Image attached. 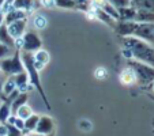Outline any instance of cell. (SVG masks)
Here are the masks:
<instances>
[{
	"instance_id": "cell-11",
	"label": "cell",
	"mask_w": 154,
	"mask_h": 136,
	"mask_svg": "<svg viewBox=\"0 0 154 136\" xmlns=\"http://www.w3.org/2000/svg\"><path fill=\"white\" fill-rule=\"evenodd\" d=\"M0 42L4 44V45H8V47L15 48V40L8 34V32H7V26H6L4 22L0 25Z\"/></svg>"
},
{
	"instance_id": "cell-8",
	"label": "cell",
	"mask_w": 154,
	"mask_h": 136,
	"mask_svg": "<svg viewBox=\"0 0 154 136\" xmlns=\"http://www.w3.org/2000/svg\"><path fill=\"white\" fill-rule=\"evenodd\" d=\"M48 61H49V55H48L45 50L38 49L37 52L34 53V56H33V65H34V68L37 71L41 70Z\"/></svg>"
},
{
	"instance_id": "cell-20",
	"label": "cell",
	"mask_w": 154,
	"mask_h": 136,
	"mask_svg": "<svg viewBox=\"0 0 154 136\" xmlns=\"http://www.w3.org/2000/svg\"><path fill=\"white\" fill-rule=\"evenodd\" d=\"M38 114H34L33 113L30 117H27L26 120H25V129H27V131H34V128H35V125H37V122H38Z\"/></svg>"
},
{
	"instance_id": "cell-30",
	"label": "cell",
	"mask_w": 154,
	"mask_h": 136,
	"mask_svg": "<svg viewBox=\"0 0 154 136\" xmlns=\"http://www.w3.org/2000/svg\"><path fill=\"white\" fill-rule=\"evenodd\" d=\"M27 136H48V135H42V133H37V132H34V133H29Z\"/></svg>"
},
{
	"instance_id": "cell-19",
	"label": "cell",
	"mask_w": 154,
	"mask_h": 136,
	"mask_svg": "<svg viewBox=\"0 0 154 136\" xmlns=\"http://www.w3.org/2000/svg\"><path fill=\"white\" fill-rule=\"evenodd\" d=\"M15 52H17L15 48L8 47V45H4V44L0 42V60H2V59L10 57V56H12Z\"/></svg>"
},
{
	"instance_id": "cell-3",
	"label": "cell",
	"mask_w": 154,
	"mask_h": 136,
	"mask_svg": "<svg viewBox=\"0 0 154 136\" xmlns=\"http://www.w3.org/2000/svg\"><path fill=\"white\" fill-rule=\"evenodd\" d=\"M131 67H132V71L137 76V80L142 82V83H149L154 79V68L149 67V64L131 61Z\"/></svg>"
},
{
	"instance_id": "cell-26",
	"label": "cell",
	"mask_w": 154,
	"mask_h": 136,
	"mask_svg": "<svg viewBox=\"0 0 154 136\" xmlns=\"http://www.w3.org/2000/svg\"><path fill=\"white\" fill-rule=\"evenodd\" d=\"M94 75H96L97 79H104L105 76H106V70H105V68H97Z\"/></svg>"
},
{
	"instance_id": "cell-34",
	"label": "cell",
	"mask_w": 154,
	"mask_h": 136,
	"mask_svg": "<svg viewBox=\"0 0 154 136\" xmlns=\"http://www.w3.org/2000/svg\"><path fill=\"white\" fill-rule=\"evenodd\" d=\"M0 74H2V71H0Z\"/></svg>"
},
{
	"instance_id": "cell-21",
	"label": "cell",
	"mask_w": 154,
	"mask_h": 136,
	"mask_svg": "<svg viewBox=\"0 0 154 136\" xmlns=\"http://www.w3.org/2000/svg\"><path fill=\"white\" fill-rule=\"evenodd\" d=\"M33 25H34L35 29H45V26H47V19H45L44 15H37V17L34 18V20H33Z\"/></svg>"
},
{
	"instance_id": "cell-5",
	"label": "cell",
	"mask_w": 154,
	"mask_h": 136,
	"mask_svg": "<svg viewBox=\"0 0 154 136\" xmlns=\"http://www.w3.org/2000/svg\"><path fill=\"white\" fill-rule=\"evenodd\" d=\"M132 35L145 38L147 41H154V23H150V22L135 23L134 30H132Z\"/></svg>"
},
{
	"instance_id": "cell-23",
	"label": "cell",
	"mask_w": 154,
	"mask_h": 136,
	"mask_svg": "<svg viewBox=\"0 0 154 136\" xmlns=\"http://www.w3.org/2000/svg\"><path fill=\"white\" fill-rule=\"evenodd\" d=\"M6 128H7L6 136H22V131L15 128L12 124H7L6 122Z\"/></svg>"
},
{
	"instance_id": "cell-32",
	"label": "cell",
	"mask_w": 154,
	"mask_h": 136,
	"mask_svg": "<svg viewBox=\"0 0 154 136\" xmlns=\"http://www.w3.org/2000/svg\"><path fill=\"white\" fill-rule=\"evenodd\" d=\"M2 89H3V82L0 80V97H3V93H2Z\"/></svg>"
},
{
	"instance_id": "cell-18",
	"label": "cell",
	"mask_w": 154,
	"mask_h": 136,
	"mask_svg": "<svg viewBox=\"0 0 154 136\" xmlns=\"http://www.w3.org/2000/svg\"><path fill=\"white\" fill-rule=\"evenodd\" d=\"M33 7V0H14L12 2V7L11 8H17V10H22V11H29Z\"/></svg>"
},
{
	"instance_id": "cell-33",
	"label": "cell",
	"mask_w": 154,
	"mask_h": 136,
	"mask_svg": "<svg viewBox=\"0 0 154 136\" xmlns=\"http://www.w3.org/2000/svg\"><path fill=\"white\" fill-rule=\"evenodd\" d=\"M3 2L4 0H0V7H2V4H3Z\"/></svg>"
},
{
	"instance_id": "cell-22",
	"label": "cell",
	"mask_w": 154,
	"mask_h": 136,
	"mask_svg": "<svg viewBox=\"0 0 154 136\" xmlns=\"http://www.w3.org/2000/svg\"><path fill=\"white\" fill-rule=\"evenodd\" d=\"M55 4L61 8H75L76 7L74 0H55Z\"/></svg>"
},
{
	"instance_id": "cell-9",
	"label": "cell",
	"mask_w": 154,
	"mask_h": 136,
	"mask_svg": "<svg viewBox=\"0 0 154 136\" xmlns=\"http://www.w3.org/2000/svg\"><path fill=\"white\" fill-rule=\"evenodd\" d=\"M26 11H22V10H17V8H10L8 11L4 14V23L8 25L14 20L18 19H25L26 18Z\"/></svg>"
},
{
	"instance_id": "cell-6",
	"label": "cell",
	"mask_w": 154,
	"mask_h": 136,
	"mask_svg": "<svg viewBox=\"0 0 154 136\" xmlns=\"http://www.w3.org/2000/svg\"><path fill=\"white\" fill-rule=\"evenodd\" d=\"M6 26H7V32H8V34L11 35L14 40L20 38L22 35H23L25 29H26V18H25V19L14 20V22H11V23L6 25Z\"/></svg>"
},
{
	"instance_id": "cell-25",
	"label": "cell",
	"mask_w": 154,
	"mask_h": 136,
	"mask_svg": "<svg viewBox=\"0 0 154 136\" xmlns=\"http://www.w3.org/2000/svg\"><path fill=\"white\" fill-rule=\"evenodd\" d=\"M79 128H81L82 131H86V132H89V131H91L93 125H91L90 121H87V120H82V121H79Z\"/></svg>"
},
{
	"instance_id": "cell-31",
	"label": "cell",
	"mask_w": 154,
	"mask_h": 136,
	"mask_svg": "<svg viewBox=\"0 0 154 136\" xmlns=\"http://www.w3.org/2000/svg\"><path fill=\"white\" fill-rule=\"evenodd\" d=\"M3 22H4V14H3L2 11H0V25L3 23Z\"/></svg>"
},
{
	"instance_id": "cell-4",
	"label": "cell",
	"mask_w": 154,
	"mask_h": 136,
	"mask_svg": "<svg viewBox=\"0 0 154 136\" xmlns=\"http://www.w3.org/2000/svg\"><path fill=\"white\" fill-rule=\"evenodd\" d=\"M22 40V48L25 52H34L41 48V40L34 32H27L23 33V35L20 37Z\"/></svg>"
},
{
	"instance_id": "cell-16",
	"label": "cell",
	"mask_w": 154,
	"mask_h": 136,
	"mask_svg": "<svg viewBox=\"0 0 154 136\" xmlns=\"http://www.w3.org/2000/svg\"><path fill=\"white\" fill-rule=\"evenodd\" d=\"M32 114H33V110L27 104L20 105V106L17 109V112H15V116L19 117V119H22V120H26L27 117H30Z\"/></svg>"
},
{
	"instance_id": "cell-1",
	"label": "cell",
	"mask_w": 154,
	"mask_h": 136,
	"mask_svg": "<svg viewBox=\"0 0 154 136\" xmlns=\"http://www.w3.org/2000/svg\"><path fill=\"white\" fill-rule=\"evenodd\" d=\"M124 53H128V56H134L142 63L154 67V49L147 42L135 38L134 35H127L124 38Z\"/></svg>"
},
{
	"instance_id": "cell-27",
	"label": "cell",
	"mask_w": 154,
	"mask_h": 136,
	"mask_svg": "<svg viewBox=\"0 0 154 136\" xmlns=\"http://www.w3.org/2000/svg\"><path fill=\"white\" fill-rule=\"evenodd\" d=\"M41 3L44 4L45 7H55V0H41Z\"/></svg>"
},
{
	"instance_id": "cell-7",
	"label": "cell",
	"mask_w": 154,
	"mask_h": 136,
	"mask_svg": "<svg viewBox=\"0 0 154 136\" xmlns=\"http://www.w3.org/2000/svg\"><path fill=\"white\" fill-rule=\"evenodd\" d=\"M53 129V121L49 117H40L38 119V122L34 128V132L37 133H42V135H49Z\"/></svg>"
},
{
	"instance_id": "cell-28",
	"label": "cell",
	"mask_w": 154,
	"mask_h": 136,
	"mask_svg": "<svg viewBox=\"0 0 154 136\" xmlns=\"http://www.w3.org/2000/svg\"><path fill=\"white\" fill-rule=\"evenodd\" d=\"M7 133V128H6V124L0 122V136H6Z\"/></svg>"
},
{
	"instance_id": "cell-29",
	"label": "cell",
	"mask_w": 154,
	"mask_h": 136,
	"mask_svg": "<svg viewBox=\"0 0 154 136\" xmlns=\"http://www.w3.org/2000/svg\"><path fill=\"white\" fill-rule=\"evenodd\" d=\"M74 2H75V4H76V6H82V4H83V6H85V4L87 3V0H74Z\"/></svg>"
},
{
	"instance_id": "cell-12",
	"label": "cell",
	"mask_w": 154,
	"mask_h": 136,
	"mask_svg": "<svg viewBox=\"0 0 154 136\" xmlns=\"http://www.w3.org/2000/svg\"><path fill=\"white\" fill-rule=\"evenodd\" d=\"M27 101V94L26 93H19L17 97H15L14 99H12L11 102H10V105H11V113L12 114H15V112H17V109L20 106V105L26 104Z\"/></svg>"
},
{
	"instance_id": "cell-17",
	"label": "cell",
	"mask_w": 154,
	"mask_h": 136,
	"mask_svg": "<svg viewBox=\"0 0 154 136\" xmlns=\"http://www.w3.org/2000/svg\"><path fill=\"white\" fill-rule=\"evenodd\" d=\"M17 90V84H15V80H14V76H10L6 82L3 83V89H2V93H3L4 97H8L10 94Z\"/></svg>"
},
{
	"instance_id": "cell-15",
	"label": "cell",
	"mask_w": 154,
	"mask_h": 136,
	"mask_svg": "<svg viewBox=\"0 0 154 136\" xmlns=\"http://www.w3.org/2000/svg\"><path fill=\"white\" fill-rule=\"evenodd\" d=\"M120 80H122L123 84H132V83H135V82H137V76H135L132 68H127V70L123 71L122 75H120Z\"/></svg>"
},
{
	"instance_id": "cell-24",
	"label": "cell",
	"mask_w": 154,
	"mask_h": 136,
	"mask_svg": "<svg viewBox=\"0 0 154 136\" xmlns=\"http://www.w3.org/2000/svg\"><path fill=\"white\" fill-rule=\"evenodd\" d=\"M115 8H123V7L131 6V0H108Z\"/></svg>"
},
{
	"instance_id": "cell-2",
	"label": "cell",
	"mask_w": 154,
	"mask_h": 136,
	"mask_svg": "<svg viewBox=\"0 0 154 136\" xmlns=\"http://www.w3.org/2000/svg\"><path fill=\"white\" fill-rule=\"evenodd\" d=\"M0 71L8 76L17 75V74L25 71V67H23L22 60H20L19 52H15L14 55L7 59H2L0 60Z\"/></svg>"
},
{
	"instance_id": "cell-14",
	"label": "cell",
	"mask_w": 154,
	"mask_h": 136,
	"mask_svg": "<svg viewBox=\"0 0 154 136\" xmlns=\"http://www.w3.org/2000/svg\"><path fill=\"white\" fill-rule=\"evenodd\" d=\"M135 19L139 20V22H150V23H154V12L145 11V10H137Z\"/></svg>"
},
{
	"instance_id": "cell-13",
	"label": "cell",
	"mask_w": 154,
	"mask_h": 136,
	"mask_svg": "<svg viewBox=\"0 0 154 136\" xmlns=\"http://www.w3.org/2000/svg\"><path fill=\"white\" fill-rule=\"evenodd\" d=\"M0 122L6 124L7 119L11 116V105H10L8 101H4V102H0Z\"/></svg>"
},
{
	"instance_id": "cell-10",
	"label": "cell",
	"mask_w": 154,
	"mask_h": 136,
	"mask_svg": "<svg viewBox=\"0 0 154 136\" xmlns=\"http://www.w3.org/2000/svg\"><path fill=\"white\" fill-rule=\"evenodd\" d=\"M131 7H134L135 10L154 12V0H131Z\"/></svg>"
}]
</instances>
